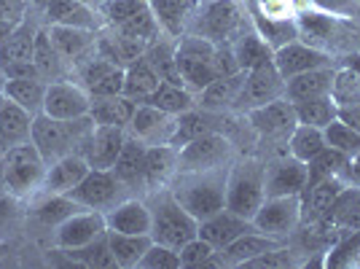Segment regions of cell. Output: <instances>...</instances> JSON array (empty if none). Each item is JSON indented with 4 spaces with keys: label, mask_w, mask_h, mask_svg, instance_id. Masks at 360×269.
I'll use <instances>...</instances> for the list:
<instances>
[{
    "label": "cell",
    "mask_w": 360,
    "mask_h": 269,
    "mask_svg": "<svg viewBox=\"0 0 360 269\" xmlns=\"http://www.w3.org/2000/svg\"><path fill=\"white\" fill-rule=\"evenodd\" d=\"M347 189L342 178H326L317 180L315 186H307L301 192V224H317L326 218L330 205L336 202V196Z\"/></svg>",
    "instance_id": "obj_29"
},
{
    "label": "cell",
    "mask_w": 360,
    "mask_h": 269,
    "mask_svg": "<svg viewBox=\"0 0 360 269\" xmlns=\"http://www.w3.org/2000/svg\"><path fill=\"white\" fill-rule=\"evenodd\" d=\"M148 49V41H140V38H129V35H121V32L110 30V27H100L97 30V54L105 57L108 62L127 68L132 65L137 57H143Z\"/></svg>",
    "instance_id": "obj_31"
},
{
    "label": "cell",
    "mask_w": 360,
    "mask_h": 269,
    "mask_svg": "<svg viewBox=\"0 0 360 269\" xmlns=\"http://www.w3.org/2000/svg\"><path fill=\"white\" fill-rule=\"evenodd\" d=\"M32 116L30 111H25L22 105H16L14 100L3 97L0 100V140L3 149H14L22 146L32 137Z\"/></svg>",
    "instance_id": "obj_34"
},
{
    "label": "cell",
    "mask_w": 360,
    "mask_h": 269,
    "mask_svg": "<svg viewBox=\"0 0 360 269\" xmlns=\"http://www.w3.org/2000/svg\"><path fill=\"white\" fill-rule=\"evenodd\" d=\"M245 116H248L250 127L258 134V143L255 146H269L266 156H261L264 162H269L274 156L290 154L288 151V140H290V132L296 130L299 119H296V105L290 103L288 97H277V100H271L266 105L250 108Z\"/></svg>",
    "instance_id": "obj_5"
},
{
    "label": "cell",
    "mask_w": 360,
    "mask_h": 269,
    "mask_svg": "<svg viewBox=\"0 0 360 269\" xmlns=\"http://www.w3.org/2000/svg\"><path fill=\"white\" fill-rule=\"evenodd\" d=\"M330 100L339 108H355L360 105V73L352 68H336L333 84H330Z\"/></svg>",
    "instance_id": "obj_51"
},
{
    "label": "cell",
    "mask_w": 360,
    "mask_h": 269,
    "mask_svg": "<svg viewBox=\"0 0 360 269\" xmlns=\"http://www.w3.org/2000/svg\"><path fill=\"white\" fill-rule=\"evenodd\" d=\"M146 103L153 105V108H159V111H165V113H169V116H180V113H186V111L196 108V94L191 89H186L183 84L162 81Z\"/></svg>",
    "instance_id": "obj_44"
},
{
    "label": "cell",
    "mask_w": 360,
    "mask_h": 269,
    "mask_svg": "<svg viewBox=\"0 0 360 269\" xmlns=\"http://www.w3.org/2000/svg\"><path fill=\"white\" fill-rule=\"evenodd\" d=\"M347 162H349L347 154L326 146L317 156H312L307 162V186H315L317 180H326V178H339L345 173Z\"/></svg>",
    "instance_id": "obj_47"
},
{
    "label": "cell",
    "mask_w": 360,
    "mask_h": 269,
    "mask_svg": "<svg viewBox=\"0 0 360 269\" xmlns=\"http://www.w3.org/2000/svg\"><path fill=\"white\" fill-rule=\"evenodd\" d=\"M180 254V261H183V267H191V269H202L207 264V258L215 254V248H212L207 239H202L196 234L194 239H188L183 248L178 251Z\"/></svg>",
    "instance_id": "obj_56"
},
{
    "label": "cell",
    "mask_w": 360,
    "mask_h": 269,
    "mask_svg": "<svg viewBox=\"0 0 360 269\" xmlns=\"http://www.w3.org/2000/svg\"><path fill=\"white\" fill-rule=\"evenodd\" d=\"M127 130L124 127H110V124H94L86 143L81 146V156L86 159L91 170H110L119 159L121 149L127 143Z\"/></svg>",
    "instance_id": "obj_17"
},
{
    "label": "cell",
    "mask_w": 360,
    "mask_h": 269,
    "mask_svg": "<svg viewBox=\"0 0 360 269\" xmlns=\"http://www.w3.org/2000/svg\"><path fill=\"white\" fill-rule=\"evenodd\" d=\"M78 210H86V208H81V205L73 202L68 194H44L41 202H35V210H32V213H35V221H38V224H44L46 229L54 232L62 221H68Z\"/></svg>",
    "instance_id": "obj_46"
},
{
    "label": "cell",
    "mask_w": 360,
    "mask_h": 269,
    "mask_svg": "<svg viewBox=\"0 0 360 269\" xmlns=\"http://www.w3.org/2000/svg\"><path fill=\"white\" fill-rule=\"evenodd\" d=\"M143 199L150 210V239L153 242L180 251L188 239L199 234V221L172 196L169 186L150 192Z\"/></svg>",
    "instance_id": "obj_3"
},
{
    "label": "cell",
    "mask_w": 360,
    "mask_h": 269,
    "mask_svg": "<svg viewBox=\"0 0 360 269\" xmlns=\"http://www.w3.org/2000/svg\"><path fill=\"white\" fill-rule=\"evenodd\" d=\"M0 100H3V94H0Z\"/></svg>",
    "instance_id": "obj_63"
},
{
    "label": "cell",
    "mask_w": 360,
    "mask_h": 269,
    "mask_svg": "<svg viewBox=\"0 0 360 269\" xmlns=\"http://www.w3.org/2000/svg\"><path fill=\"white\" fill-rule=\"evenodd\" d=\"M245 70L231 75H221L215 78L210 87L196 94V105L212 111V113H240V97L245 89Z\"/></svg>",
    "instance_id": "obj_23"
},
{
    "label": "cell",
    "mask_w": 360,
    "mask_h": 269,
    "mask_svg": "<svg viewBox=\"0 0 360 269\" xmlns=\"http://www.w3.org/2000/svg\"><path fill=\"white\" fill-rule=\"evenodd\" d=\"M46 159L35 143L27 140L22 146H14L3 154V175H6V194L16 199H27L35 192H41L46 178Z\"/></svg>",
    "instance_id": "obj_8"
},
{
    "label": "cell",
    "mask_w": 360,
    "mask_h": 269,
    "mask_svg": "<svg viewBox=\"0 0 360 269\" xmlns=\"http://www.w3.org/2000/svg\"><path fill=\"white\" fill-rule=\"evenodd\" d=\"M266 199V162L258 154H237L226 178V208L250 218Z\"/></svg>",
    "instance_id": "obj_2"
},
{
    "label": "cell",
    "mask_w": 360,
    "mask_h": 269,
    "mask_svg": "<svg viewBox=\"0 0 360 269\" xmlns=\"http://www.w3.org/2000/svg\"><path fill=\"white\" fill-rule=\"evenodd\" d=\"M27 3H30L32 8H38V11H44V6H46V3H49V0H27Z\"/></svg>",
    "instance_id": "obj_60"
},
{
    "label": "cell",
    "mask_w": 360,
    "mask_h": 269,
    "mask_svg": "<svg viewBox=\"0 0 360 269\" xmlns=\"http://www.w3.org/2000/svg\"><path fill=\"white\" fill-rule=\"evenodd\" d=\"M89 170L91 167L86 165V159L81 154H68V156H62V159L46 167V178L41 192L44 194H68L70 189H75L84 180V175Z\"/></svg>",
    "instance_id": "obj_30"
},
{
    "label": "cell",
    "mask_w": 360,
    "mask_h": 269,
    "mask_svg": "<svg viewBox=\"0 0 360 269\" xmlns=\"http://www.w3.org/2000/svg\"><path fill=\"white\" fill-rule=\"evenodd\" d=\"M3 154H6V149H3V140H0V159H3Z\"/></svg>",
    "instance_id": "obj_62"
},
{
    "label": "cell",
    "mask_w": 360,
    "mask_h": 269,
    "mask_svg": "<svg viewBox=\"0 0 360 269\" xmlns=\"http://www.w3.org/2000/svg\"><path fill=\"white\" fill-rule=\"evenodd\" d=\"M299 256V251L290 245V242H285V245H280V248H274V251H266V254L255 256V258H250L248 264H245V269H288V267H299L301 261L296 258Z\"/></svg>",
    "instance_id": "obj_53"
},
{
    "label": "cell",
    "mask_w": 360,
    "mask_h": 269,
    "mask_svg": "<svg viewBox=\"0 0 360 269\" xmlns=\"http://www.w3.org/2000/svg\"><path fill=\"white\" fill-rule=\"evenodd\" d=\"M100 16H103V27H110L129 38L148 41V44L156 41L159 35H165L150 11L148 0H105L100 6Z\"/></svg>",
    "instance_id": "obj_9"
},
{
    "label": "cell",
    "mask_w": 360,
    "mask_h": 269,
    "mask_svg": "<svg viewBox=\"0 0 360 269\" xmlns=\"http://www.w3.org/2000/svg\"><path fill=\"white\" fill-rule=\"evenodd\" d=\"M293 105H296V119H299V124H309V127H317V130H326L330 121L339 119V105L330 100V94L315 97V100H304V103H293Z\"/></svg>",
    "instance_id": "obj_48"
},
{
    "label": "cell",
    "mask_w": 360,
    "mask_h": 269,
    "mask_svg": "<svg viewBox=\"0 0 360 269\" xmlns=\"http://www.w3.org/2000/svg\"><path fill=\"white\" fill-rule=\"evenodd\" d=\"M3 84H6V73H3V68H0V92H3Z\"/></svg>",
    "instance_id": "obj_61"
},
{
    "label": "cell",
    "mask_w": 360,
    "mask_h": 269,
    "mask_svg": "<svg viewBox=\"0 0 360 269\" xmlns=\"http://www.w3.org/2000/svg\"><path fill=\"white\" fill-rule=\"evenodd\" d=\"M30 11L32 6L27 0H0V41L8 38L30 16Z\"/></svg>",
    "instance_id": "obj_54"
},
{
    "label": "cell",
    "mask_w": 360,
    "mask_h": 269,
    "mask_svg": "<svg viewBox=\"0 0 360 269\" xmlns=\"http://www.w3.org/2000/svg\"><path fill=\"white\" fill-rule=\"evenodd\" d=\"M105 226L121 234H150V210L143 196H127L105 213Z\"/></svg>",
    "instance_id": "obj_28"
},
{
    "label": "cell",
    "mask_w": 360,
    "mask_h": 269,
    "mask_svg": "<svg viewBox=\"0 0 360 269\" xmlns=\"http://www.w3.org/2000/svg\"><path fill=\"white\" fill-rule=\"evenodd\" d=\"M49 81H44L41 75H27V78H6L3 84V97L14 100L16 105H22L25 111H30L32 116H38L44 111V97Z\"/></svg>",
    "instance_id": "obj_39"
},
{
    "label": "cell",
    "mask_w": 360,
    "mask_h": 269,
    "mask_svg": "<svg viewBox=\"0 0 360 269\" xmlns=\"http://www.w3.org/2000/svg\"><path fill=\"white\" fill-rule=\"evenodd\" d=\"M226 178H229V165L175 173V178L169 180V192L196 221H205L226 208Z\"/></svg>",
    "instance_id": "obj_1"
},
{
    "label": "cell",
    "mask_w": 360,
    "mask_h": 269,
    "mask_svg": "<svg viewBox=\"0 0 360 269\" xmlns=\"http://www.w3.org/2000/svg\"><path fill=\"white\" fill-rule=\"evenodd\" d=\"M78 3H86V6H91V8H97V11H100V6H103L105 0H78Z\"/></svg>",
    "instance_id": "obj_59"
},
{
    "label": "cell",
    "mask_w": 360,
    "mask_h": 269,
    "mask_svg": "<svg viewBox=\"0 0 360 269\" xmlns=\"http://www.w3.org/2000/svg\"><path fill=\"white\" fill-rule=\"evenodd\" d=\"M73 78L89 92V97H110V94H124V68L108 62L105 57L94 54L84 60L73 70Z\"/></svg>",
    "instance_id": "obj_15"
},
{
    "label": "cell",
    "mask_w": 360,
    "mask_h": 269,
    "mask_svg": "<svg viewBox=\"0 0 360 269\" xmlns=\"http://www.w3.org/2000/svg\"><path fill=\"white\" fill-rule=\"evenodd\" d=\"M89 92L84 89L78 81H73V78H62V81H49L41 113L51 116V119L70 121L81 119V116H89Z\"/></svg>",
    "instance_id": "obj_14"
},
{
    "label": "cell",
    "mask_w": 360,
    "mask_h": 269,
    "mask_svg": "<svg viewBox=\"0 0 360 269\" xmlns=\"http://www.w3.org/2000/svg\"><path fill=\"white\" fill-rule=\"evenodd\" d=\"M336 75V65L328 68H315L307 70L285 81V97L290 103H304V100H315V97H326L330 94V84Z\"/></svg>",
    "instance_id": "obj_36"
},
{
    "label": "cell",
    "mask_w": 360,
    "mask_h": 269,
    "mask_svg": "<svg viewBox=\"0 0 360 269\" xmlns=\"http://www.w3.org/2000/svg\"><path fill=\"white\" fill-rule=\"evenodd\" d=\"M44 25H62V27H84L100 30L103 16L97 8L78 0H49L44 6Z\"/></svg>",
    "instance_id": "obj_26"
},
{
    "label": "cell",
    "mask_w": 360,
    "mask_h": 269,
    "mask_svg": "<svg viewBox=\"0 0 360 269\" xmlns=\"http://www.w3.org/2000/svg\"><path fill=\"white\" fill-rule=\"evenodd\" d=\"M108 232L105 213L97 210H78L68 221H62L54 229V248L57 251H70V248H81L89 245L91 239L103 237Z\"/></svg>",
    "instance_id": "obj_18"
},
{
    "label": "cell",
    "mask_w": 360,
    "mask_h": 269,
    "mask_svg": "<svg viewBox=\"0 0 360 269\" xmlns=\"http://www.w3.org/2000/svg\"><path fill=\"white\" fill-rule=\"evenodd\" d=\"M94 130L91 116H81V119L60 121L51 119L46 113H38L32 119V143L41 151V156L46 159V165L57 162L68 154H78L81 146L86 143L89 132Z\"/></svg>",
    "instance_id": "obj_4"
},
{
    "label": "cell",
    "mask_w": 360,
    "mask_h": 269,
    "mask_svg": "<svg viewBox=\"0 0 360 269\" xmlns=\"http://www.w3.org/2000/svg\"><path fill=\"white\" fill-rule=\"evenodd\" d=\"M274 65L283 78H293L299 73H307V70H315V68H328L333 65L328 51L323 49H315V46L304 44V41H290V44L274 49Z\"/></svg>",
    "instance_id": "obj_21"
},
{
    "label": "cell",
    "mask_w": 360,
    "mask_h": 269,
    "mask_svg": "<svg viewBox=\"0 0 360 269\" xmlns=\"http://www.w3.org/2000/svg\"><path fill=\"white\" fill-rule=\"evenodd\" d=\"M150 234H121V232H110L108 229V245L110 254L116 258V267L132 269L140 264L143 254L150 248Z\"/></svg>",
    "instance_id": "obj_42"
},
{
    "label": "cell",
    "mask_w": 360,
    "mask_h": 269,
    "mask_svg": "<svg viewBox=\"0 0 360 269\" xmlns=\"http://www.w3.org/2000/svg\"><path fill=\"white\" fill-rule=\"evenodd\" d=\"M159 84H162V78L153 70V65L146 60V54L124 68V94L132 97L135 103H146Z\"/></svg>",
    "instance_id": "obj_41"
},
{
    "label": "cell",
    "mask_w": 360,
    "mask_h": 269,
    "mask_svg": "<svg viewBox=\"0 0 360 269\" xmlns=\"http://www.w3.org/2000/svg\"><path fill=\"white\" fill-rule=\"evenodd\" d=\"M175 130V116H169L165 111H159V108H153L148 103H137V111L132 121H129V127H127V132L137 137V140H143V143H169V134Z\"/></svg>",
    "instance_id": "obj_25"
},
{
    "label": "cell",
    "mask_w": 360,
    "mask_h": 269,
    "mask_svg": "<svg viewBox=\"0 0 360 269\" xmlns=\"http://www.w3.org/2000/svg\"><path fill=\"white\" fill-rule=\"evenodd\" d=\"M237 146L224 132H207L202 137H194L191 143L178 149V173L191 170H212V167L231 165L237 159Z\"/></svg>",
    "instance_id": "obj_11"
},
{
    "label": "cell",
    "mask_w": 360,
    "mask_h": 269,
    "mask_svg": "<svg viewBox=\"0 0 360 269\" xmlns=\"http://www.w3.org/2000/svg\"><path fill=\"white\" fill-rule=\"evenodd\" d=\"M148 3L162 32L169 38L186 35L191 22H194L196 11H199V6H202V0H148Z\"/></svg>",
    "instance_id": "obj_27"
},
{
    "label": "cell",
    "mask_w": 360,
    "mask_h": 269,
    "mask_svg": "<svg viewBox=\"0 0 360 269\" xmlns=\"http://www.w3.org/2000/svg\"><path fill=\"white\" fill-rule=\"evenodd\" d=\"M70 261L81 264V267L89 269H103V267H116V258L110 254V245H108V232L103 237L91 239L89 245H81V248H70V251H62Z\"/></svg>",
    "instance_id": "obj_50"
},
{
    "label": "cell",
    "mask_w": 360,
    "mask_h": 269,
    "mask_svg": "<svg viewBox=\"0 0 360 269\" xmlns=\"http://www.w3.org/2000/svg\"><path fill=\"white\" fill-rule=\"evenodd\" d=\"M146 60L153 65V70L159 73L162 81L169 84H183L178 70V60H175V38L169 35H159L156 41H150L146 49Z\"/></svg>",
    "instance_id": "obj_45"
},
{
    "label": "cell",
    "mask_w": 360,
    "mask_h": 269,
    "mask_svg": "<svg viewBox=\"0 0 360 269\" xmlns=\"http://www.w3.org/2000/svg\"><path fill=\"white\" fill-rule=\"evenodd\" d=\"M253 22L248 19L237 0H202L188 32L202 35L212 44H231Z\"/></svg>",
    "instance_id": "obj_7"
},
{
    "label": "cell",
    "mask_w": 360,
    "mask_h": 269,
    "mask_svg": "<svg viewBox=\"0 0 360 269\" xmlns=\"http://www.w3.org/2000/svg\"><path fill=\"white\" fill-rule=\"evenodd\" d=\"M68 196L78 202L81 208L97 210V213H108L110 208H116L119 202H124L129 194V189L121 183L113 170H89L84 180L68 192Z\"/></svg>",
    "instance_id": "obj_12"
},
{
    "label": "cell",
    "mask_w": 360,
    "mask_h": 269,
    "mask_svg": "<svg viewBox=\"0 0 360 269\" xmlns=\"http://www.w3.org/2000/svg\"><path fill=\"white\" fill-rule=\"evenodd\" d=\"M32 62H35V70L44 81H62V78H73L70 73V65L62 60L60 51L54 49L46 25L35 35V51H32Z\"/></svg>",
    "instance_id": "obj_38"
},
{
    "label": "cell",
    "mask_w": 360,
    "mask_h": 269,
    "mask_svg": "<svg viewBox=\"0 0 360 269\" xmlns=\"http://www.w3.org/2000/svg\"><path fill=\"white\" fill-rule=\"evenodd\" d=\"M183 261H180V254L175 248H167V245H159V242H150V248L143 254L137 269H180Z\"/></svg>",
    "instance_id": "obj_55"
},
{
    "label": "cell",
    "mask_w": 360,
    "mask_h": 269,
    "mask_svg": "<svg viewBox=\"0 0 360 269\" xmlns=\"http://www.w3.org/2000/svg\"><path fill=\"white\" fill-rule=\"evenodd\" d=\"M307 189V162L296 156H274L266 162V196H301Z\"/></svg>",
    "instance_id": "obj_19"
},
{
    "label": "cell",
    "mask_w": 360,
    "mask_h": 269,
    "mask_svg": "<svg viewBox=\"0 0 360 269\" xmlns=\"http://www.w3.org/2000/svg\"><path fill=\"white\" fill-rule=\"evenodd\" d=\"M49 38L54 49L60 51V57L70 65V73L97 54V30H84V27H62V25H46Z\"/></svg>",
    "instance_id": "obj_20"
},
{
    "label": "cell",
    "mask_w": 360,
    "mask_h": 269,
    "mask_svg": "<svg viewBox=\"0 0 360 269\" xmlns=\"http://www.w3.org/2000/svg\"><path fill=\"white\" fill-rule=\"evenodd\" d=\"M231 51H234V60L240 65V70H245V73L264 65V62L274 60V49L255 32V27H248L245 32H240L231 41Z\"/></svg>",
    "instance_id": "obj_40"
},
{
    "label": "cell",
    "mask_w": 360,
    "mask_h": 269,
    "mask_svg": "<svg viewBox=\"0 0 360 269\" xmlns=\"http://www.w3.org/2000/svg\"><path fill=\"white\" fill-rule=\"evenodd\" d=\"M137 103L127 94H110V97H91L89 116L94 124H110V127H129L135 116Z\"/></svg>",
    "instance_id": "obj_37"
},
{
    "label": "cell",
    "mask_w": 360,
    "mask_h": 269,
    "mask_svg": "<svg viewBox=\"0 0 360 269\" xmlns=\"http://www.w3.org/2000/svg\"><path fill=\"white\" fill-rule=\"evenodd\" d=\"M323 149H326V134H323V130L309 127V124H296V130L290 132V140H288L290 156H296L301 162H309Z\"/></svg>",
    "instance_id": "obj_49"
},
{
    "label": "cell",
    "mask_w": 360,
    "mask_h": 269,
    "mask_svg": "<svg viewBox=\"0 0 360 269\" xmlns=\"http://www.w3.org/2000/svg\"><path fill=\"white\" fill-rule=\"evenodd\" d=\"M44 27V11L32 8L30 16L16 27L8 38L0 41V68L6 78H27L38 75L32 51H35V35Z\"/></svg>",
    "instance_id": "obj_10"
},
{
    "label": "cell",
    "mask_w": 360,
    "mask_h": 269,
    "mask_svg": "<svg viewBox=\"0 0 360 269\" xmlns=\"http://www.w3.org/2000/svg\"><path fill=\"white\" fill-rule=\"evenodd\" d=\"M339 121H345L347 127H352L355 132H360V105H355V108H339Z\"/></svg>",
    "instance_id": "obj_57"
},
{
    "label": "cell",
    "mask_w": 360,
    "mask_h": 269,
    "mask_svg": "<svg viewBox=\"0 0 360 269\" xmlns=\"http://www.w3.org/2000/svg\"><path fill=\"white\" fill-rule=\"evenodd\" d=\"M255 32L271 46V49H280V46L290 44V41H299V25L296 19L290 16H264L255 11L250 16Z\"/></svg>",
    "instance_id": "obj_43"
},
{
    "label": "cell",
    "mask_w": 360,
    "mask_h": 269,
    "mask_svg": "<svg viewBox=\"0 0 360 269\" xmlns=\"http://www.w3.org/2000/svg\"><path fill=\"white\" fill-rule=\"evenodd\" d=\"M288 239L283 237H271V234H264V232H248V234H242L237 237L231 245H226L221 256H224L226 267H245L250 258L255 256L266 254V251H274V248H280V245H285Z\"/></svg>",
    "instance_id": "obj_35"
},
{
    "label": "cell",
    "mask_w": 360,
    "mask_h": 269,
    "mask_svg": "<svg viewBox=\"0 0 360 269\" xmlns=\"http://www.w3.org/2000/svg\"><path fill=\"white\" fill-rule=\"evenodd\" d=\"M215 51H218V44H212L202 35L186 32L175 38V60H178V70L186 89L199 94L215 78H221L218 65H215Z\"/></svg>",
    "instance_id": "obj_6"
},
{
    "label": "cell",
    "mask_w": 360,
    "mask_h": 269,
    "mask_svg": "<svg viewBox=\"0 0 360 269\" xmlns=\"http://www.w3.org/2000/svg\"><path fill=\"white\" fill-rule=\"evenodd\" d=\"M342 65H345V68H352V70H358L360 73V51H349V54H345V57H342Z\"/></svg>",
    "instance_id": "obj_58"
},
{
    "label": "cell",
    "mask_w": 360,
    "mask_h": 269,
    "mask_svg": "<svg viewBox=\"0 0 360 269\" xmlns=\"http://www.w3.org/2000/svg\"><path fill=\"white\" fill-rule=\"evenodd\" d=\"M178 173V149L169 143H153L146 149V189L159 192L169 186V180Z\"/></svg>",
    "instance_id": "obj_32"
},
{
    "label": "cell",
    "mask_w": 360,
    "mask_h": 269,
    "mask_svg": "<svg viewBox=\"0 0 360 269\" xmlns=\"http://www.w3.org/2000/svg\"><path fill=\"white\" fill-rule=\"evenodd\" d=\"M253 229L255 226L250 218H242V215L231 213L229 208H224L218 210L215 215H210V218L199 221V237L207 239L215 251H224L226 245H231L237 237L253 232Z\"/></svg>",
    "instance_id": "obj_24"
},
{
    "label": "cell",
    "mask_w": 360,
    "mask_h": 269,
    "mask_svg": "<svg viewBox=\"0 0 360 269\" xmlns=\"http://www.w3.org/2000/svg\"><path fill=\"white\" fill-rule=\"evenodd\" d=\"M277 97H285V78L280 75L274 60L258 65L245 75V89L240 97V113H248L250 108L266 105Z\"/></svg>",
    "instance_id": "obj_16"
},
{
    "label": "cell",
    "mask_w": 360,
    "mask_h": 269,
    "mask_svg": "<svg viewBox=\"0 0 360 269\" xmlns=\"http://www.w3.org/2000/svg\"><path fill=\"white\" fill-rule=\"evenodd\" d=\"M301 224V196H266L253 215V226L271 237L290 239Z\"/></svg>",
    "instance_id": "obj_13"
},
{
    "label": "cell",
    "mask_w": 360,
    "mask_h": 269,
    "mask_svg": "<svg viewBox=\"0 0 360 269\" xmlns=\"http://www.w3.org/2000/svg\"><path fill=\"white\" fill-rule=\"evenodd\" d=\"M323 134H326V146L342 151L349 159L360 154V132H355L352 127H347L345 121H330L328 127L323 130Z\"/></svg>",
    "instance_id": "obj_52"
},
{
    "label": "cell",
    "mask_w": 360,
    "mask_h": 269,
    "mask_svg": "<svg viewBox=\"0 0 360 269\" xmlns=\"http://www.w3.org/2000/svg\"><path fill=\"white\" fill-rule=\"evenodd\" d=\"M146 149H148V143L127 134V143L121 149L119 159H116V165L110 167L113 175L129 189L132 196L148 194V189H146Z\"/></svg>",
    "instance_id": "obj_22"
},
{
    "label": "cell",
    "mask_w": 360,
    "mask_h": 269,
    "mask_svg": "<svg viewBox=\"0 0 360 269\" xmlns=\"http://www.w3.org/2000/svg\"><path fill=\"white\" fill-rule=\"evenodd\" d=\"M317 224L330 226L339 237L360 232V186H347L345 192L336 196V202L330 205L326 218Z\"/></svg>",
    "instance_id": "obj_33"
}]
</instances>
